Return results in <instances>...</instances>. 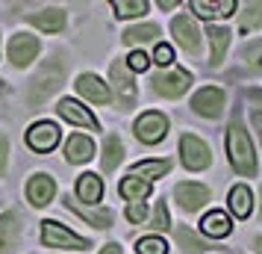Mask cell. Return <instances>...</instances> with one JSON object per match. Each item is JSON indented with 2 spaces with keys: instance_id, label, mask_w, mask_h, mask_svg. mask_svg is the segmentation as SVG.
Masks as SVG:
<instances>
[{
  "instance_id": "1f68e13d",
  "label": "cell",
  "mask_w": 262,
  "mask_h": 254,
  "mask_svg": "<svg viewBox=\"0 0 262 254\" xmlns=\"http://www.w3.org/2000/svg\"><path fill=\"white\" fill-rule=\"evenodd\" d=\"M139 254H168V242L162 240V237H144V240H139Z\"/></svg>"
},
{
  "instance_id": "ac0fdd59",
  "label": "cell",
  "mask_w": 262,
  "mask_h": 254,
  "mask_svg": "<svg viewBox=\"0 0 262 254\" xmlns=\"http://www.w3.org/2000/svg\"><path fill=\"white\" fill-rule=\"evenodd\" d=\"M27 21H30L33 27H38L41 33H59L62 27H65V12H62L59 6H50V9L27 15Z\"/></svg>"
},
{
  "instance_id": "836d02e7",
  "label": "cell",
  "mask_w": 262,
  "mask_h": 254,
  "mask_svg": "<svg viewBox=\"0 0 262 254\" xmlns=\"http://www.w3.org/2000/svg\"><path fill=\"white\" fill-rule=\"evenodd\" d=\"M245 60H248L250 68H262V38L245 48Z\"/></svg>"
},
{
  "instance_id": "ffe728a7",
  "label": "cell",
  "mask_w": 262,
  "mask_h": 254,
  "mask_svg": "<svg viewBox=\"0 0 262 254\" xmlns=\"http://www.w3.org/2000/svg\"><path fill=\"white\" fill-rule=\"evenodd\" d=\"M77 198L85 201V204H97L103 198V181L97 174H92V171H85L83 178L77 181Z\"/></svg>"
},
{
  "instance_id": "7a4b0ae2",
  "label": "cell",
  "mask_w": 262,
  "mask_h": 254,
  "mask_svg": "<svg viewBox=\"0 0 262 254\" xmlns=\"http://www.w3.org/2000/svg\"><path fill=\"white\" fill-rule=\"evenodd\" d=\"M227 154H230L233 169H236L242 178H253V174H256V154H253L250 136H248V130H245L238 112L230 119V127H227Z\"/></svg>"
},
{
  "instance_id": "7bdbcfd3",
  "label": "cell",
  "mask_w": 262,
  "mask_h": 254,
  "mask_svg": "<svg viewBox=\"0 0 262 254\" xmlns=\"http://www.w3.org/2000/svg\"><path fill=\"white\" fill-rule=\"evenodd\" d=\"M259 198H262V189H259ZM259 219H262V201H259Z\"/></svg>"
},
{
  "instance_id": "52a82bcc",
  "label": "cell",
  "mask_w": 262,
  "mask_h": 254,
  "mask_svg": "<svg viewBox=\"0 0 262 254\" xmlns=\"http://www.w3.org/2000/svg\"><path fill=\"white\" fill-rule=\"evenodd\" d=\"M224 89H215V86H203L201 92H194L191 97V109L203 115V119H218L221 112H224Z\"/></svg>"
},
{
  "instance_id": "9c48e42d",
  "label": "cell",
  "mask_w": 262,
  "mask_h": 254,
  "mask_svg": "<svg viewBox=\"0 0 262 254\" xmlns=\"http://www.w3.org/2000/svg\"><path fill=\"white\" fill-rule=\"evenodd\" d=\"M168 133V119L162 112H144L142 119L136 121V136L142 139L144 145H156L162 142Z\"/></svg>"
},
{
  "instance_id": "277c9868",
  "label": "cell",
  "mask_w": 262,
  "mask_h": 254,
  "mask_svg": "<svg viewBox=\"0 0 262 254\" xmlns=\"http://www.w3.org/2000/svg\"><path fill=\"white\" fill-rule=\"evenodd\" d=\"M180 157H183V166L189 171H203V169H209V163H212L209 145L191 133H186L180 139Z\"/></svg>"
},
{
  "instance_id": "484cf974",
  "label": "cell",
  "mask_w": 262,
  "mask_h": 254,
  "mask_svg": "<svg viewBox=\"0 0 262 254\" xmlns=\"http://www.w3.org/2000/svg\"><path fill=\"white\" fill-rule=\"evenodd\" d=\"M191 9L201 15V18H224L236 9V0H224V3H203V0H194Z\"/></svg>"
},
{
  "instance_id": "3957f363",
  "label": "cell",
  "mask_w": 262,
  "mask_h": 254,
  "mask_svg": "<svg viewBox=\"0 0 262 254\" xmlns=\"http://www.w3.org/2000/svg\"><path fill=\"white\" fill-rule=\"evenodd\" d=\"M41 242L50 245V248H92V242L83 240V237H77L74 230H68L62 222H41Z\"/></svg>"
},
{
  "instance_id": "e0dca14e",
  "label": "cell",
  "mask_w": 262,
  "mask_h": 254,
  "mask_svg": "<svg viewBox=\"0 0 262 254\" xmlns=\"http://www.w3.org/2000/svg\"><path fill=\"white\" fill-rule=\"evenodd\" d=\"M65 210H71V213H77L80 219H85L92 228H97V230H106L109 225H112V210H85V207H80L77 201H74L71 195L65 198Z\"/></svg>"
},
{
  "instance_id": "cb8c5ba5",
  "label": "cell",
  "mask_w": 262,
  "mask_h": 254,
  "mask_svg": "<svg viewBox=\"0 0 262 254\" xmlns=\"http://www.w3.org/2000/svg\"><path fill=\"white\" fill-rule=\"evenodd\" d=\"M121 195L133 201V204H142L144 198L150 195V183L144 181V178H124L121 181Z\"/></svg>"
},
{
  "instance_id": "8fae6325",
  "label": "cell",
  "mask_w": 262,
  "mask_h": 254,
  "mask_svg": "<svg viewBox=\"0 0 262 254\" xmlns=\"http://www.w3.org/2000/svg\"><path fill=\"white\" fill-rule=\"evenodd\" d=\"M174 198H177L180 210H186V213H198V210H203V207L209 204V189L201 186V183H180L177 192H174Z\"/></svg>"
},
{
  "instance_id": "7402d4cb",
  "label": "cell",
  "mask_w": 262,
  "mask_h": 254,
  "mask_svg": "<svg viewBox=\"0 0 262 254\" xmlns=\"http://www.w3.org/2000/svg\"><path fill=\"white\" fill-rule=\"evenodd\" d=\"M174 233H177L180 248H183L186 254H203V251H209V248H212V245L203 240V237H198V233H194L191 228H186V225H177V230H174Z\"/></svg>"
},
{
  "instance_id": "6da1fadb",
  "label": "cell",
  "mask_w": 262,
  "mask_h": 254,
  "mask_svg": "<svg viewBox=\"0 0 262 254\" xmlns=\"http://www.w3.org/2000/svg\"><path fill=\"white\" fill-rule=\"evenodd\" d=\"M62 83H65V60L62 56H50L36 71V77L27 83V104H30V109H41L53 92H59Z\"/></svg>"
},
{
  "instance_id": "603a6c76",
  "label": "cell",
  "mask_w": 262,
  "mask_h": 254,
  "mask_svg": "<svg viewBox=\"0 0 262 254\" xmlns=\"http://www.w3.org/2000/svg\"><path fill=\"white\" fill-rule=\"evenodd\" d=\"M201 228H203L206 237H227V233L233 230V225H230V216H227V213L212 210V213H206V216H203Z\"/></svg>"
},
{
  "instance_id": "d590c367",
  "label": "cell",
  "mask_w": 262,
  "mask_h": 254,
  "mask_svg": "<svg viewBox=\"0 0 262 254\" xmlns=\"http://www.w3.org/2000/svg\"><path fill=\"white\" fill-rule=\"evenodd\" d=\"M250 97L259 104V107H253L250 119H253V127H256V133H259V139H262V92H259V89H253V92H250Z\"/></svg>"
},
{
  "instance_id": "ba28073f",
  "label": "cell",
  "mask_w": 262,
  "mask_h": 254,
  "mask_svg": "<svg viewBox=\"0 0 262 254\" xmlns=\"http://www.w3.org/2000/svg\"><path fill=\"white\" fill-rule=\"evenodd\" d=\"M27 145L38 151V154H48L59 145V127L53 121H36L30 130H27Z\"/></svg>"
},
{
  "instance_id": "d6986e66",
  "label": "cell",
  "mask_w": 262,
  "mask_h": 254,
  "mask_svg": "<svg viewBox=\"0 0 262 254\" xmlns=\"http://www.w3.org/2000/svg\"><path fill=\"white\" fill-rule=\"evenodd\" d=\"M65 157H68V163H89V160L95 157V142L89 139V136H80L74 133L68 142H65Z\"/></svg>"
},
{
  "instance_id": "9a60e30c",
  "label": "cell",
  "mask_w": 262,
  "mask_h": 254,
  "mask_svg": "<svg viewBox=\"0 0 262 254\" xmlns=\"http://www.w3.org/2000/svg\"><path fill=\"white\" fill-rule=\"evenodd\" d=\"M21 237V219L15 210H6L0 216V254H12Z\"/></svg>"
},
{
  "instance_id": "f1b7e54d",
  "label": "cell",
  "mask_w": 262,
  "mask_h": 254,
  "mask_svg": "<svg viewBox=\"0 0 262 254\" xmlns=\"http://www.w3.org/2000/svg\"><path fill=\"white\" fill-rule=\"evenodd\" d=\"M171 171V160H144L133 166V174H144V178H165Z\"/></svg>"
},
{
  "instance_id": "f546056e",
  "label": "cell",
  "mask_w": 262,
  "mask_h": 254,
  "mask_svg": "<svg viewBox=\"0 0 262 254\" xmlns=\"http://www.w3.org/2000/svg\"><path fill=\"white\" fill-rule=\"evenodd\" d=\"M112 9L118 18H136V15H144L147 12V0H115L112 3Z\"/></svg>"
},
{
  "instance_id": "e575fe53",
  "label": "cell",
  "mask_w": 262,
  "mask_h": 254,
  "mask_svg": "<svg viewBox=\"0 0 262 254\" xmlns=\"http://www.w3.org/2000/svg\"><path fill=\"white\" fill-rule=\"evenodd\" d=\"M127 65H130V71H144L150 65V56L144 50H133L130 56H127Z\"/></svg>"
},
{
  "instance_id": "4316f807",
  "label": "cell",
  "mask_w": 262,
  "mask_h": 254,
  "mask_svg": "<svg viewBox=\"0 0 262 254\" xmlns=\"http://www.w3.org/2000/svg\"><path fill=\"white\" fill-rule=\"evenodd\" d=\"M230 213L238 219L250 216V189L248 186H233L230 189Z\"/></svg>"
},
{
  "instance_id": "d6a6232c",
  "label": "cell",
  "mask_w": 262,
  "mask_h": 254,
  "mask_svg": "<svg viewBox=\"0 0 262 254\" xmlns=\"http://www.w3.org/2000/svg\"><path fill=\"white\" fill-rule=\"evenodd\" d=\"M168 225H171V219H168V204L159 201L156 210H154V219H150V228L154 230H168Z\"/></svg>"
},
{
  "instance_id": "5bb4252c",
  "label": "cell",
  "mask_w": 262,
  "mask_h": 254,
  "mask_svg": "<svg viewBox=\"0 0 262 254\" xmlns=\"http://www.w3.org/2000/svg\"><path fill=\"white\" fill-rule=\"evenodd\" d=\"M77 92H80L85 101H92V104H109V101H112L106 83H103L97 74H80V77H77Z\"/></svg>"
},
{
  "instance_id": "8d00e7d4",
  "label": "cell",
  "mask_w": 262,
  "mask_h": 254,
  "mask_svg": "<svg viewBox=\"0 0 262 254\" xmlns=\"http://www.w3.org/2000/svg\"><path fill=\"white\" fill-rule=\"evenodd\" d=\"M154 62H159V65H171L174 62V50L168 48V45H156V50H154Z\"/></svg>"
},
{
  "instance_id": "44dd1931",
  "label": "cell",
  "mask_w": 262,
  "mask_h": 254,
  "mask_svg": "<svg viewBox=\"0 0 262 254\" xmlns=\"http://www.w3.org/2000/svg\"><path fill=\"white\" fill-rule=\"evenodd\" d=\"M209 62L212 65H221L227 53V45H230V30L227 27H209Z\"/></svg>"
},
{
  "instance_id": "7c38bea8",
  "label": "cell",
  "mask_w": 262,
  "mask_h": 254,
  "mask_svg": "<svg viewBox=\"0 0 262 254\" xmlns=\"http://www.w3.org/2000/svg\"><path fill=\"white\" fill-rule=\"evenodd\" d=\"M171 33L177 36V42L183 45V50L186 53H198L201 50V33H198V24L191 21L189 15H177L174 18V24H171Z\"/></svg>"
},
{
  "instance_id": "74e56055",
  "label": "cell",
  "mask_w": 262,
  "mask_h": 254,
  "mask_svg": "<svg viewBox=\"0 0 262 254\" xmlns=\"http://www.w3.org/2000/svg\"><path fill=\"white\" fill-rule=\"evenodd\" d=\"M127 219H130V222H144V219H147V207H144V201L142 204H130L127 207Z\"/></svg>"
},
{
  "instance_id": "4fadbf2b",
  "label": "cell",
  "mask_w": 262,
  "mask_h": 254,
  "mask_svg": "<svg viewBox=\"0 0 262 254\" xmlns=\"http://www.w3.org/2000/svg\"><path fill=\"white\" fill-rule=\"evenodd\" d=\"M56 109H59L62 119L71 121V124H77V127H89V130H97V119L83 107V104H77L74 97H62Z\"/></svg>"
},
{
  "instance_id": "2e32d148",
  "label": "cell",
  "mask_w": 262,
  "mask_h": 254,
  "mask_svg": "<svg viewBox=\"0 0 262 254\" xmlns=\"http://www.w3.org/2000/svg\"><path fill=\"white\" fill-rule=\"evenodd\" d=\"M53 192H56V183H53L50 174H33L30 183H27V198H30V204H33V207L50 204Z\"/></svg>"
},
{
  "instance_id": "d4e9b609",
  "label": "cell",
  "mask_w": 262,
  "mask_h": 254,
  "mask_svg": "<svg viewBox=\"0 0 262 254\" xmlns=\"http://www.w3.org/2000/svg\"><path fill=\"white\" fill-rule=\"evenodd\" d=\"M121 160H124V142L115 133H109L106 142H103V171L118 169Z\"/></svg>"
},
{
  "instance_id": "b9f144b4",
  "label": "cell",
  "mask_w": 262,
  "mask_h": 254,
  "mask_svg": "<svg viewBox=\"0 0 262 254\" xmlns=\"http://www.w3.org/2000/svg\"><path fill=\"white\" fill-rule=\"evenodd\" d=\"M253 245H256V254H262V237H256V240H253Z\"/></svg>"
},
{
  "instance_id": "f35d334b",
  "label": "cell",
  "mask_w": 262,
  "mask_h": 254,
  "mask_svg": "<svg viewBox=\"0 0 262 254\" xmlns=\"http://www.w3.org/2000/svg\"><path fill=\"white\" fill-rule=\"evenodd\" d=\"M6 160H9V142H6V136L0 133V178L6 171Z\"/></svg>"
},
{
  "instance_id": "60d3db41",
  "label": "cell",
  "mask_w": 262,
  "mask_h": 254,
  "mask_svg": "<svg viewBox=\"0 0 262 254\" xmlns=\"http://www.w3.org/2000/svg\"><path fill=\"white\" fill-rule=\"evenodd\" d=\"M174 6H177L174 0H159V9H165V12H168V9H174Z\"/></svg>"
},
{
  "instance_id": "8992f818",
  "label": "cell",
  "mask_w": 262,
  "mask_h": 254,
  "mask_svg": "<svg viewBox=\"0 0 262 254\" xmlns=\"http://www.w3.org/2000/svg\"><path fill=\"white\" fill-rule=\"evenodd\" d=\"M191 86V74L186 68H168L154 77V89L162 97H180Z\"/></svg>"
},
{
  "instance_id": "4dcf8cb0",
  "label": "cell",
  "mask_w": 262,
  "mask_h": 254,
  "mask_svg": "<svg viewBox=\"0 0 262 254\" xmlns=\"http://www.w3.org/2000/svg\"><path fill=\"white\" fill-rule=\"evenodd\" d=\"M262 27V3H248L242 12V30H253Z\"/></svg>"
},
{
  "instance_id": "30bf717a",
  "label": "cell",
  "mask_w": 262,
  "mask_h": 254,
  "mask_svg": "<svg viewBox=\"0 0 262 254\" xmlns=\"http://www.w3.org/2000/svg\"><path fill=\"white\" fill-rule=\"evenodd\" d=\"M38 56V38L30 33H18L9 38V62L18 68H27L30 62Z\"/></svg>"
},
{
  "instance_id": "ab89813d",
  "label": "cell",
  "mask_w": 262,
  "mask_h": 254,
  "mask_svg": "<svg viewBox=\"0 0 262 254\" xmlns=\"http://www.w3.org/2000/svg\"><path fill=\"white\" fill-rule=\"evenodd\" d=\"M100 254H121V245H118V242H109V245H106Z\"/></svg>"
},
{
  "instance_id": "5b68a950",
  "label": "cell",
  "mask_w": 262,
  "mask_h": 254,
  "mask_svg": "<svg viewBox=\"0 0 262 254\" xmlns=\"http://www.w3.org/2000/svg\"><path fill=\"white\" fill-rule=\"evenodd\" d=\"M109 74H112V83H115V92H118V107L133 109V104H136V83H133V77H130L127 60H115Z\"/></svg>"
},
{
  "instance_id": "83f0119b",
  "label": "cell",
  "mask_w": 262,
  "mask_h": 254,
  "mask_svg": "<svg viewBox=\"0 0 262 254\" xmlns=\"http://www.w3.org/2000/svg\"><path fill=\"white\" fill-rule=\"evenodd\" d=\"M159 38V27L156 24H139L124 30V42L127 45H147V42H156Z\"/></svg>"
}]
</instances>
